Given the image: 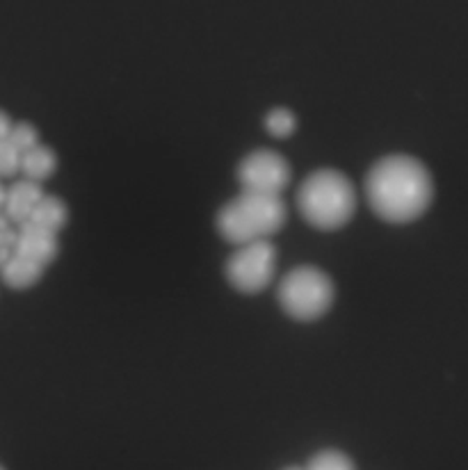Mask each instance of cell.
Wrapping results in <instances>:
<instances>
[{
  "label": "cell",
  "instance_id": "obj_10",
  "mask_svg": "<svg viewBox=\"0 0 468 470\" xmlns=\"http://www.w3.org/2000/svg\"><path fill=\"white\" fill-rule=\"evenodd\" d=\"M30 222L46 228V231L50 233H58L65 228L66 222H69V208H66L65 201L58 199V196L44 195V199L39 201V204L33 208Z\"/></svg>",
  "mask_w": 468,
  "mask_h": 470
},
{
  "label": "cell",
  "instance_id": "obj_22",
  "mask_svg": "<svg viewBox=\"0 0 468 470\" xmlns=\"http://www.w3.org/2000/svg\"><path fill=\"white\" fill-rule=\"evenodd\" d=\"M0 470H5V468H3V466H0Z\"/></svg>",
  "mask_w": 468,
  "mask_h": 470
},
{
  "label": "cell",
  "instance_id": "obj_12",
  "mask_svg": "<svg viewBox=\"0 0 468 470\" xmlns=\"http://www.w3.org/2000/svg\"><path fill=\"white\" fill-rule=\"evenodd\" d=\"M304 470H357L354 461L341 450H320L316 457H311Z\"/></svg>",
  "mask_w": 468,
  "mask_h": 470
},
{
  "label": "cell",
  "instance_id": "obj_3",
  "mask_svg": "<svg viewBox=\"0 0 468 470\" xmlns=\"http://www.w3.org/2000/svg\"><path fill=\"white\" fill-rule=\"evenodd\" d=\"M286 217L288 212L281 196L242 192L218 212V231L226 243L242 247L281 231Z\"/></svg>",
  "mask_w": 468,
  "mask_h": 470
},
{
  "label": "cell",
  "instance_id": "obj_5",
  "mask_svg": "<svg viewBox=\"0 0 468 470\" xmlns=\"http://www.w3.org/2000/svg\"><path fill=\"white\" fill-rule=\"evenodd\" d=\"M277 249L270 240L242 244L226 260V279L235 290L257 295L272 283Z\"/></svg>",
  "mask_w": 468,
  "mask_h": 470
},
{
  "label": "cell",
  "instance_id": "obj_14",
  "mask_svg": "<svg viewBox=\"0 0 468 470\" xmlns=\"http://www.w3.org/2000/svg\"><path fill=\"white\" fill-rule=\"evenodd\" d=\"M7 199H17V201H23V204L27 205H37L39 201L44 199V189H42V185L35 183V181H17V183L12 185L10 189H7Z\"/></svg>",
  "mask_w": 468,
  "mask_h": 470
},
{
  "label": "cell",
  "instance_id": "obj_8",
  "mask_svg": "<svg viewBox=\"0 0 468 470\" xmlns=\"http://www.w3.org/2000/svg\"><path fill=\"white\" fill-rule=\"evenodd\" d=\"M0 276H3V283L10 286L12 290H26V288H33L44 276V266L14 254L7 260L5 267L0 270Z\"/></svg>",
  "mask_w": 468,
  "mask_h": 470
},
{
  "label": "cell",
  "instance_id": "obj_17",
  "mask_svg": "<svg viewBox=\"0 0 468 470\" xmlns=\"http://www.w3.org/2000/svg\"><path fill=\"white\" fill-rule=\"evenodd\" d=\"M12 126H14V124H12L10 114L3 112V110H0V142H5L7 137H10Z\"/></svg>",
  "mask_w": 468,
  "mask_h": 470
},
{
  "label": "cell",
  "instance_id": "obj_13",
  "mask_svg": "<svg viewBox=\"0 0 468 470\" xmlns=\"http://www.w3.org/2000/svg\"><path fill=\"white\" fill-rule=\"evenodd\" d=\"M7 142L23 156V153L39 144V130L33 124H27V121H19V124L12 126Z\"/></svg>",
  "mask_w": 468,
  "mask_h": 470
},
{
  "label": "cell",
  "instance_id": "obj_9",
  "mask_svg": "<svg viewBox=\"0 0 468 470\" xmlns=\"http://www.w3.org/2000/svg\"><path fill=\"white\" fill-rule=\"evenodd\" d=\"M55 169H58V156H55L53 149L44 144H37L35 149L23 153L21 169H19V172H23V176H26L27 181L39 183V181L50 179Z\"/></svg>",
  "mask_w": 468,
  "mask_h": 470
},
{
  "label": "cell",
  "instance_id": "obj_6",
  "mask_svg": "<svg viewBox=\"0 0 468 470\" xmlns=\"http://www.w3.org/2000/svg\"><path fill=\"white\" fill-rule=\"evenodd\" d=\"M238 181L242 185V192L281 196V192L290 183V165L281 153L258 149L242 158L238 167Z\"/></svg>",
  "mask_w": 468,
  "mask_h": 470
},
{
  "label": "cell",
  "instance_id": "obj_20",
  "mask_svg": "<svg viewBox=\"0 0 468 470\" xmlns=\"http://www.w3.org/2000/svg\"><path fill=\"white\" fill-rule=\"evenodd\" d=\"M5 204H7V189L0 185V211L5 208Z\"/></svg>",
  "mask_w": 468,
  "mask_h": 470
},
{
  "label": "cell",
  "instance_id": "obj_18",
  "mask_svg": "<svg viewBox=\"0 0 468 470\" xmlns=\"http://www.w3.org/2000/svg\"><path fill=\"white\" fill-rule=\"evenodd\" d=\"M12 256H14V251H12V249L0 247V270H3V267H5V263L12 258Z\"/></svg>",
  "mask_w": 468,
  "mask_h": 470
},
{
  "label": "cell",
  "instance_id": "obj_4",
  "mask_svg": "<svg viewBox=\"0 0 468 470\" xmlns=\"http://www.w3.org/2000/svg\"><path fill=\"white\" fill-rule=\"evenodd\" d=\"M336 288L329 274L313 266H300L290 270L279 283V304L290 318L311 322L332 308Z\"/></svg>",
  "mask_w": 468,
  "mask_h": 470
},
{
  "label": "cell",
  "instance_id": "obj_1",
  "mask_svg": "<svg viewBox=\"0 0 468 470\" xmlns=\"http://www.w3.org/2000/svg\"><path fill=\"white\" fill-rule=\"evenodd\" d=\"M365 199L372 212L387 222H414L434 199V181L418 158L387 156L365 176Z\"/></svg>",
  "mask_w": 468,
  "mask_h": 470
},
{
  "label": "cell",
  "instance_id": "obj_19",
  "mask_svg": "<svg viewBox=\"0 0 468 470\" xmlns=\"http://www.w3.org/2000/svg\"><path fill=\"white\" fill-rule=\"evenodd\" d=\"M10 228V220H7V215L3 211H0V231H7Z\"/></svg>",
  "mask_w": 468,
  "mask_h": 470
},
{
  "label": "cell",
  "instance_id": "obj_2",
  "mask_svg": "<svg viewBox=\"0 0 468 470\" xmlns=\"http://www.w3.org/2000/svg\"><path fill=\"white\" fill-rule=\"evenodd\" d=\"M297 208L311 227L334 231L345 227L357 212V188L343 172L318 169L300 185Z\"/></svg>",
  "mask_w": 468,
  "mask_h": 470
},
{
  "label": "cell",
  "instance_id": "obj_16",
  "mask_svg": "<svg viewBox=\"0 0 468 470\" xmlns=\"http://www.w3.org/2000/svg\"><path fill=\"white\" fill-rule=\"evenodd\" d=\"M17 240H19V231H12V228H7V231H0V247H7L14 251V247H17Z\"/></svg>",
  "mask_w": 468,
  "mask_h": 470
},
{
  "label": "cell",
  "instance_id": "obj_21",
  "mask_svg": "<svg viewBox=\"0 0 468 470\" xmlns=\"http://www.w3.org/2000/svg\"><path fill=\"white\" fill-rule=\"evenodd\" d=\"M283 470H304V468H297V466H290V468H283Z\"/></svg>",
  "mask_w": 468,
  "mask_h": 470
},
{
  "label": "cell",
  "instance_id": "obj_11",
  "mask_svg": "<svg viewBox=\"0 0 468 470\" xmlns=\"http://www.w3.org/2000/svg\"><path fill=\"white\" fill-rule=\"evenodd\" d=\"M265 130L274 137H290L297 130V117L288 108H274L265 117Z\"/></svg>",
  "mask_w": 468,
  "mask_h": 470
},
{
  "label": "cell",
  "instance_id": "obj_15",
  "mask_svg": "<svg viewBox=\"0 0 468 470\" xmlns=\"http://www.w3.org/2000/svg\"><path fill=\"white\" fill-rule=\"evenodd\" d=\"M21 169V153L10 144L0 142V176H14Z\"/></svg>",
  "mask_w": 468,
  "mask_h": 470
},
{
  "label": "cell",
  "instance_id": "obj_7",
  "mask_svg": "<svg viewBox=\"0 0 468 470\" xmlns=\"http://www.w3.org/2000/svg\"><path fill=\"white\" fill-rule=\"evenodd\" d=\"M60 244H58V233H50L46 228L37 227L33 222H26L19 227V240L14 247V254L23 256L27 260H35L39 266H49L58 258Z\"/></svg>",
  "mask_w": 468,
  "mask_h": 470
}]
</instances>
